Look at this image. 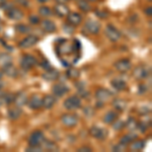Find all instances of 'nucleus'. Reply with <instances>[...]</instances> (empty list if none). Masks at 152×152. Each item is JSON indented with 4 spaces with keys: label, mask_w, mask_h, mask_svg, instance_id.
<instances>
[{
    "label": "nucleus",
    "mask_w": 152,
    "mask_h": 152,
    "mask_svg": "<svg viewBox=\"0 0 152 152\" xmlns=\"http://www.w3.org/2000/svg\"><path fill=\"white\" fill-rule=\"evenodd\" d=\"M37 65H38L37 58H35L31 55H28V54L23 55L20 59V67L26 71L31 70V68H34Z\"/></svg>",
    "instance_id": "f257e3e1"
},
{
    "label": "nucleus",
    "mask_w": 152,
    "mask_h": 152,
    "mask_svg": "<svg viewBox=\"0 0 152 152\" xmlns=\"http://www.w3.org/2000/svg\"><path fill=\"white\" fill-rule=\"evenodd\" d=\"M133 76L135 79L141 80L150 76V68L147 67L146 65H139L133 71Z\"/></svg>",
    "instance_id": "f03ea898"
},
{
    "label": "nucleus",
    "mask_w": 152,
    "mask_h": 152,
    "mask_svg": "<svg viewBox=\"0 0 152 152\" xmlns=\"http://www.w3.org/2000/svg\"><path fill=\"white\" fill-rule=\"evenodd\" d=\"M44 140H45L44 133L40 130H38V131L33 132L31 136H29L28 144L29 146H41V144L43 143Z\"/></svg>",
    "instance_id": "7ed1b4c3"
},
{
    "label": "nucleus",
    "mask_w": 152,
    "mask_h": 152,
    "mask_svg": "<svg viewBox=\"0 0 152 152\" xmlns=\"http://www.w3.org/2000/svg\"><path fill=\"white\" fill-rule=\"evenodd\" d=\"M64 107L68 111H73V110H77L81 107V100L78 96L73 95V96L68 97L64 102Z\"/></svg>",
    "instance_id": "20e7f679"
},
{
    "label": "nucleus",
    "mask_w": 152,
    "mask_h": 152,
    "mask_svg": "<svg viewBox=\"0 0 152 152\" xmlns=\"http://www.w3.org/2000/svg\"><path fill=\"white\" fill-rule=\"evenodd\" d=\"M78 117L74 114H64L61 116V122L62 124L66 127H69V128H72V127L76 126L78 124Z\"/></svg>",
    "instance_id": "39448f33"
},
{
    "label": "nucleus",
    "mask_w": 152,
    "mask_h": 152,
    "mask_svg": "<svg viewBox=\"0 0 152 152\" xmlns=\"http://www.w3.org/2000/svg\"><path fill=\"white\" fill-rule=\"evenodd\" d=\"M105 35L111 42H117L121 38V33L113 24H107L105 28Z\"/></svg>",
    "instance_id": "423d86ee"
},
{
    "label": "nucleus",
    "mask_w": 152,
    "mask_h": 152,
    "mask_svg": "<svg viewBox=\"0 0 152 152\" xmlns=\"http://www.w3.org/2000/svg\"><path fill=\"white\" fill-rule=\"evenodd\" d=\"M84 28L88 34H91V35H97L100 31V23L96 20L89 19V20H87L86 23H85Z\"/></svg>",
    "instance_id": "0eeeda50"
},
{
    "label": "nucleus",
    "mask_w": 152,
    "mask_h": 152,
    "mask_svg": "<svg viewBox=\"0 0 152 152\" xmlns=\"http://www.w3.org/2000/svg\"><path fill=\"white\" fill-rule=\"evenodd\" d=\"M89 134L95 139H99V140H104V139L107 138L109 132H107L105 129H102V128H99V127L94 126V127H91V128H90Z\"/></svg>",
    "instance_id": "6e6552de"
},
{
    "label": "nucleus",
    "mask_w": 152,
    "mask_h": 152,
    "mask_svg": "<svg viewBox=\"0 0 152 152\" xmlns=\"http://www.w3.org/2000/svg\"><path fill=\"white\" fill-rule=\"evenodd\" d=\"M38 42H39L38 37L34 36V35H29V36L26 37V38H24L21 42H19L18 46L23 49L31 48V47H33V46H35Z\"/></svg>",
    "instance_id": "1a4fd4ad"
},
{
    "label": "nucleus",
    "mask_w": 152,
    "mask_h": 152,
    "mask_svg": "<svg viewBox=\"0 0 152 152\" xmlns=\"http://www.w3.org/2000/svg\"><path fill=\"white\" fill-rule=\"evenodd\" d=\"M111 96H112V92L110 90L105 89V88H99L95 91V97H96V99L99 102H104L111 99Z\"/></svg>",
    "instance_id": "9d476101"
},
{
    "label": "nucleus",
    "mask_w": 152,
    "mask_h": 152,
    "mask_svg": "<svg viewBox=\"0 0 152 152\" xmlns=\"http://www.w3.org/2000/svg\"><path fill=\"white\" fill-rule=\"evenodd\" d=\"M6 12H7V18L13 19V20H20V19L23 18V10H20L19 8H16V7L12 6L11 8H9Z\"/></svg>",
    "instance_id": "9b49d317"
},
{
    "label": "nucleus",
    "mask_w": 152,
    "mask_h": 152,
    "mask_svg": "<svg viewBox=\"0 0 152 152\" xmlns=\"http://www.w3.org/2000/svg\"><path fill=\"white\" fill-rule=\"evenodd\" d=\"M115 67L119 72H127L131 69V63L128 59H121L115 63Z\"/></svg>",
    "instance_id": "f8f14e48"
},
{
    "label": "nucleus",
    "mask_w": 152,
    "mask_h": 152,
    "mask_svg": "<svg viewBox=\"0 0 152 152\" xmlns=\"http://www.w3.org/2000/svg\"><path fill=\"white\" fill-rule=\"evenodd\" d=\"M53 94H55L57 97H62L63 95L67 94L69 91V88L66 86L65 84H62V83H58V84H55L52 88Z\"/></svg>",
    "instance_id": "ddd939ff"
},
{
    "label": "nucleus",
    "mask_w": 152,
    "mask_h": 152,
    "mask_svg": "<svg viewBox=\"0 0 152 152\" xmlns=\"http://www.w3.org/2000/svg\"><path fill=\"white\" fill-rule=\"evenodd\" d=\"M28 105L31 110H38L42 107V99L38 94H34L28 99Z\"/></svg>",
    "instance_id": "4468645a"
},
{
    "label": "nucleus",
    "mask_w": 152,
    "mask_h": 152,
    "mask_svg": "<svg viewBox=\"0 0 152 152\" xmlns=\"http://www.w3.org/2000/svg\"><path fill=\"white\" fill-rule=\"evenodd\" d=\"M41 26H42V29L46 33H49V34H53L56 31V24L54 21L50 20V19H45L41 23Z\"/></svg>",
    "instance_id": "2eb2a0df"
},
{
    "label": "nucleus",
    "mask_w": 152,
    "mask_h": 152,
    "mask_svg": "<svg viewBox=\"0 0 152 152\" xmlns=\"http://www.w3.org/2000/svg\"><path fill=\"white\" fill-rule=\"evenodd\" d=\"M2 73L7 75L8 77L15 78L16 76L18 75V68L14 65H12V63H11V64H8V65L4 66V67H2Z\"/></svg>",
    "instance_id": "dca6fc26"
},
{
    "label": "nucleus",
    "mask_w": 152,
    "mask_h": 152,
    "mask_svg": "<svg viewBox=\"0 0 152 152\" xmlns=\"http://www.w3.org/2000/svg\"><path fill=\"white\" fill-rule=\"evenodd\" d=\"M82 21V18L79 13L77 12H71V13H68L67 15V23L72 24V26H79Z\"/></svg>",
    "instance_id": "f3484780"
},
{
    "label": "nucleus",
    "mask_w": 152,
    "mask_h": 152,
    "mask_svg": "<svg viewBox=\"0 0 152 152\" xmlns=\"http://www.w3.org/2000/svg\"><path fill=\"white\" fill-rule=\"evenodd\" d=\"M55 104H56V97L54 95L47 94L42 99V107H44L47 110L52 109Z\"/></svg>",
    "instance_id": "a211bd4d"
},
{
    "label": "nucleus",
    "mask_w": 152,
    "mask_h": 152,
    "mask_svg": "<svg viewBox=\"0 0 152 152\" xmlns=\"http://www.w3.org/2000/svg\"><path fill=\"white\" fill-rule=\"evenodd\" d=\"M42 77L44 78L47 81H54V80H57L59 77V72L55 69H48L46 70V72H44L42 74Z\"/></svg>",
    "instance_id": "6ab92c4d"
},
{
    "label": "nucleus",
    "mask_w": 152,
    "mask_h": 152,
    "mask_svg": "<svg viewBox=\"0 0 152 152\" xmlns=\"http://www.w3.org/2000/svg\"><path fill=\"white\" fill-rule=\"evenodd\" d=\"M54 12L59 18H64V16H67L68 13H69V8L65 4H57L54 7Z\"/></svg>",
    "instance_id": "aec40b11"
},
{
    "label": "nucleus",
    "mask_w": 152,
    "mask_h": 152,
    "mask_svg": "<svg viewBox=\"0 0 152 152\" xmlns=\"http://www.w3.org/2000/svg\"><path fill=\"white\" fill-rule=\"evenodd\" d=\"M21 114H23V111H21L20 107H12L10 109L8 110V113H7V115H8V118L12 121H15V120H18L19 117L21 116Z\"/></svg>",
    "instance_id": "412c9836"
},
{
    "label": "nucleus",
    "mask_w": 152,
    "mask_h": 152,
    "mask_svg": "<svg viewBox=\"0 0 152 152\" xmlns=\"http://www.w3.org/2000/svg\"><path fill=\"white\" fill-rule=\"evenodd\" d=\"M58 49H59V53L64 54V55H69V54L73 52V46L69 45L65 40L62 41V44H59Z\"/></svg>",
    "instance_id": "4be33fe9"
},
{
    "label": "nucleus",
    "mask_w": 152,
    "mask_h": 152,
    "mask_svg": "<svg viewBox=\"0 0 152 152\" xmlns=\"http://www.w3.org/2000/svg\"><path fill=\"white\" fill-rule=\"evenodd\" d=\"M28 95H26L24 92H18V94L14 95V102L15 104L18 107H23V105L28 104Z\"/></svg>",
    "instance_id": "5701e85b"
},
{
    "label": "nucleus",
    "mask_w": 152,
    "mask_h": 152,
    "mask_svg": "<svg viewBox=\"0 0 152 152\" xmlns=\"http://www.w3.org/2000/svg\"><path fill=\"white\" fill-rule=\"evenodd\" d=\"M112 86L117 90H125L127 88V83L124 81L123 79H120V78H115L111 81Z\"/></svg>",
    "instance_id": "b1692460"
},
{
    "label": "nucleus",
    "mask_w": 152,
    "mask_h": 152,
    "mask_svg": "<svg viewBox=\"0 0 152 152\" xmlns=\"http://www.w3.org/2000/svg\"><path fill=\"white\" fill-rule=\"evenodd\" d=\"M42 148L45 149V150H49V151H58L59 150V147L56 143H54L53 141H50V140H45L43 141V143L41 144Z\"/></svg>",
    "instance_id": "393cba45"
},
{
    "label": "nucleus",
    "mask_w": 152,
    "mask_h": 152,
    "mask_svg": "<svg viewBox=\"0 0 152 152\" xmlns=\"http://www.w3.org/2000/svg\"><path fill=\"white\" fill-rule=\"evenodd\" d=\"M118 119V114L114 111H110L104 116V122L105 124H113Z\"/></svg>",
    "instance_id": "a878e982"
},
{
    "label": "nucleus",
    "mask_w": 152,
    "mask_h": 152,
    "mask_svg": "<svg viewBox=\"0 0 152 152\" xmlns=\"http://www.w3.org/2000/svg\"><path fill=\"white\" fill-rule=\"evenodd\" d=\"M144 147H145V141L135 139L134 141L131 142L130 148H131V150H133V151H140L144 148Z\"/></svg>",
    "instance_id": "bb28decb"
},
{
    "label": "nucleus",
    "mask_w": 152,
    "mask_h": 152,
    "mask_svg": "<svg viewBox=\"0 0 152 152\" xmlns=\"http://www.w3.org/2000/svg\"><path fill=\"white\" fill-rule=\"evenodd\" d=\"M12 57L7 53H0V66L4 67V66L11 64Z\"/></svg>",
    "instance_id": "cd10ccee"
},
{
    "label": "nucleus",
    "mask_w": 152,
    "mask_h": 152,
    "mask_svg": "<svg viewBox=\"0 0 152 152\" xmlns=\"http://www.w3.org/2000/svg\"><path fill=\"white\" fill-rule=\"evenodd\" d=\"M113 105H114V107L117 110V111L124 112L125 109H126V107H127V104H126L125 100L121 99H117L113 102Z\"/></svg>",
    "instance_id": "c85d7f7f"
},
{
    "label": "nucleus",
    "mask_w": 152,
    "mask_h": 152,
    "mask_svg": "<svg viewBox=\"0 0 152 152\" xmlns=\"http://www.w3.org/2000/svg\"><path fill=\"white\" fill-rule=\"evenodd\" d=\"M135 139H137V135L134 133H130L122 137V138L120 139V143L124 144V145H128L132 141H134Z\"/></svg>",
    "instance_id": "c756f323"
},
{
    "label": "nucleus",
    "mask_w": 152,
    "mask_h": 152,
    "mask_svg": "<svg viewBox=\"0 0 152 152\" xmlns=\"http://www.w3.org/2000/svg\"><path fill=\"white\" fill-rule=\"evenodd\" d=\"M77 5L80 10H82L83 12H88L91 10V6L89 5V2L87 0H78Z\"/></svg>",
    "instance_id": "7c9ffc66"
},
{
    "label": "nucleus",
    "mask_w": 152,
    "mask_h": 152,
    "mask_svg": "<svg viewBox=\"0 0 152 152\" xmlns=\"http://www.w3.org/2000/svg\"><path fill=\"white\" fill-rule=\"evenodd\" d=\"M66 75L70 79H76V78H78L80 76V72L76 68H69L67 70V72H66Z\"/></svg>",
    "instance_id": "2f4dec72"
},
{
    "label": "nucleus",
    "mask_w": 152,
    "mask_h": 152,
    "mask_svg": "<svg viewBox=\"0 0 152 152\" xmlns=\"http://www.w3.org/2000/svg\"><path fill=\"white\" fill-rule=\"evenodd\" d=\"M15 29L19 34H28L31 31V28L28 26H26V24H23V23L16 24Z\"/></svg>",
    "instance_id": "473e14b6"
},
{
    "label": "nucleus",
    "mask_w": 152,
    "mask_h": 152,
    "mask_svg": "<svg viewBox=\"0 0 152 152\" xmlns=\"http://www.w3.org/2000/svg\"><path fill=\"white\" fill-rule=\"evenodd\" d=\"M39 13L44 18H48L52 14V9L49 8L48 6H41L40 9H39Z\"/></svg>",
    "instance_id": "72a5a7b5"
},
{
    "label": "nucleus",
    "mask_w": 152,
    "mask_h": 152,
    "mask_svg": "<svg viewBox=\"0 0 152 152\" xmlns=\"http://www.w3.org/2000/svg\"><path fill=\"white\" fill-rule=\"evenodd\" d=\"M138 126V123L134 120V118H129L128 121L125 123V127H127L129 130H135Z\"/></svg>",
    "instance_id": "f704fd0d"
},
{
    "label": "nucleus",
    "mask_w": 152,
    "mask_h": 152,
    "mask_svg": "<svg viewBox=\"0 0 152 152\" xmlns=\"http://www.w3.org/2000/svg\"><path fill=\"white\" fill-rule=\"evenodd\" d=\"M113 128L116 131H121L122 129L125 128V123L123 121H120V120H116V121L113 123Z\"/></svg>",
    "instance_id": "c9c22d12"
},
{
    "label": "nucleus",
    "mask_w": 152,
    "mask_h": 152,
    "mask_svg": "<svg viewBox=\"0 0 152 152\" xmlns=\"http://www.w3.org/2000/svg\"><path fill=\"white\" fill-rule=\"evenodd\" d=\"M2 99H3V102L6 104H12L14 102V94H4L3 96H2Z\"/></svg>",
    "instance_id": "e433bc0d"
},
{
    "label": "nucleus",
    "mask_w": 152,
    "mask_h": 152,
    "mask_svg": "<svg viewBox=\"0 0 152 152\" xmlns=\"http://www.w3.org/2000/svg\"><path fill=\"white\" fill-rule=\"evenodd\" d=\"M63 29H64V31L67 33L68 35H71V34H73L75 31V26L70 23H66L63 24Z\"/></svg>",
    "instance_id": "4c0bfd02"
},
{
    "label": "nucleus",
    "mask_w": 152,
    "mask_h": 152,
    "mask_svg": "<svg viewBox=\"0 0 152 152\" xmlns=\"http://www.w3.org/2000/svg\"><path fill=\"white\" fill-rule=\"evenodd\" d=\"M94 12H95V15L99 16V18H102V19L107 18V15H109L107 11H105V10H99V9H96V10H95Z\"/></svg>",
    "instance_id": "58836bf2"
},
{
    "label": "nucleus",
    "mask_w": 152,
    "mask_h": 152,
    "mask_svg": "<svg viewBox=\"0 0 152 152\" xmlns=\"http://www.w3.org/2000/svg\"><path fill=\"white\" fill-rule=\"evenodd\" d=\"M28 20H29V23H31V24H39L40 23V18L39 16H37V15H31L28 18Z\"/></svg>",
    "instance_id": "ea45409f"
},
{
    "label": "nucleus",
    "mask_w": 152,
    "mask_h": 152,
    "mask_svg": "<svg viewBox=\"0 0 152 152\" xmlns=\"http://www.w3.org/2000/svg\"><path fill=\"white\" fill-rule=\"evenodd\" d=\"M126 147H127V145H124V144H122V143H119V144H117V145L114 147V150L115 151H119V152L125 151V150H126Z\"/></svg>",
    "instance_id": "a19ab883"
},
{
    "label": "nucleus",
    "mask_w": 152,
    "mask_h": 152,
    "mask_svg": "<svg viewBox=\"0 0 152 152\" xmlns=\"http://www.w3.org/2000/svg\"><path fill=\"white\" fill-rule=\"evenodd\" d=\"M43 150V148H42V146H28V148H26V151L28 152H31V151H42Z\"/></svg>",
    "instance_id": "79ce46f5"
},
{
    "label": "nucleus",
    "mask_w": 152,
    "mask_h": 152,
    "mask_svg": "<svg viewBox=\"0 0 152 152\" xmlns=\"http://www.w3.org/2000/svg\"><path fill=\"white\" fill-rule=\"evenodd\" d=\"M16 2L19 4V5H23L24 7H28L29 5V1L28 0H15Z\"/></svg>",
    "instance_id": "37998d69"
},
{
    "label": "nucleus",
    "mask_w": 152,
    "mask_h": 152,
    "mask_svg": "<svg viewBox=\"0 0 152 152\" xmlns=\"http://www.w3.org/2000/svg\"><path fill=\"white\" fill-rule=\"evenodd\" d=\"M78 152H90V151H92V149L90 148L89 146H82V147H80L79 149L77 150Z\"/></svg>",
    "instance_id": "c03bdc74"
},
{
    "label": "nucleus",
    "mask_w": 152,
    "mask_h": 152,
    "mask_svg": "<svg viewBox=\"0 0 152 152\" xmlns=\"http://www.w3.org/2000/svg\"><path fill=\"white\" fill-rule=\"evenodd\" d=\"M150 112V110L148 109V107H140L139 109V114H141V115H146V114H148V113Z\"/></svg>",
    "instance_id": "a18cd8bd"
},
{
    "label": "nucleus",
    "mask_w": 152,
    "mask_h": 152,
    "mask_svg": "<svg viewBox=\"0 0 152 152\" xmlns=\"http://www.w3.org/2000/svg\"><path fill=\"white\" fill-rule=\"evenodd\" d=\"M41 66L44 68L45 70H48V69H51V66L50 64L47 62V61H44V63H41Z\"/></svg>",
    "instance_id": "49530a36"
},
{
    "label": "nucleus",
    "mask_w": 152,
    "mask_h": 152,
    "mask_svg": "<svg viewBox=\"0 0 152 152\" xmlns=\"http://www.w3.org/2000/svg\"><path fill=\"white\" fill-rule=\"evenodd\" d=\"M144 12H145V14H146V15L151 16V15H152V7H151V6L146 7V8L144 9Z\"/></svg>",
    "instance_id": "de8ad7c7"
},
{
    "label": "nucleus",
    "mask_w": 152,
    "mask_h": 152,
    "mask_svg": "<svg viewBox=\"0 0 152 152\" xmlns=\"http://www.w3.org/2000/svg\"><path fill=\"white\" fill-rule=\"evenodd\" d=\"M145 91H146V88L144 87V85H143V84L139 85V94H143Z\"/></svg>",
    "instance_id": "09e8293b"
},
{
    "label": "nucleus",
    "mask_w": 152,
    "mask_h": 152,
    "mask_svg": "<svg viewBox=\"0 0 152 152\" xmlns=\"http://www.w3.org/2000/svg\"><path fill=\"white\" fill-rule=\"evenodd\" d=\"M56 2H57L58 4H65L66 2L68 1V0H55Z\"/></svg>",
    "instance_id": "8fccbe9b"
},
{
    "label": "nucleus",
    "mask_w": 152,
    "mask_h": 152,
    "mask_svg": "<svg viewBox=\"0 0 152 152\" xmlns=\"http://www.w3.org/2000/svg\"><path fill=\"white\" fill-rule=\"evenodd\" d=\"M39 2H41V3H46L47 1H49V0H38Z\"/></svg>",
    "instance_id": "3c124183"
},
{
    "label": "nucleus",
    "mask_w": 152,
    "mask_h": 152,
    "mask_svg": "<svg viewBox=\"0 0 152 152\" xmlns=\"http://www.w3.org/2000/svg\"><path fill=\"white\" fill-rule=\"evenodd\" d=\"M5 1H6V0H0V6H1L3 3H5Z\"/></svg>",
    "instance_id": "603ef678"
},
{
    "label": "nucleus",
    "mask_w": 152,
    "mask_h": 152,
    "mask_svg": "<svg viewBox=\"0 0 152 152\" xmlns=\"http://www.w3.org/2000/svg\"><path fill=\"white\" fill-rule=\"evenodd\" d=\"M3 87V82H2V80H0V89Z\"/></svg>",
    "instance_id": "864d4df0"
},
{
    "label": "nucleus",
    "mask_w": 152,
    "mask_h": 152,
    "mask_svg": "<svg viewBox=\"0 0 152 152\" xmlns=\"http://www.w3.org/2000/svg\"><path fill=\"white\" fill-rule=\"evenodd\" d=\"M2 104H3V99H2V97H0V107L2 105Z\"/></svg>",
    "instance_id": "5fc2aeb1"
},
{
    "label": "nucleus",
    "mask_w": 152,
    "mask_h": 152,
    "mask_svg": "<svg viewBox=\"0 0 152 152\" xmlns=\"http://www.w3.org/2000/svg\"><path fill=\"white\" fill-rule=\"evenodd\" d=\"M2 76H3V73H2V71H1V72H0V80L2 79Z\"/></svg>",
    "instance_id": "6e6d98bb"
},
{
    "label": "nucleus",
    "mask_w": 152,
    "mask_h": 152,
    "mask_svg": "<svg viewBox=\"0 0 152 152\" xmlns=\"http://www.w3.org/2000/svg\"><path fill=\"white\" fill-rule=\"evenodd\" d=\"M3 94H4L3 92H2L1 90H0V97H2V96H3Z\"/></svg>",
    "instance_id": "4d7b16f0"
},
{
    "label": "nucleus",
    "mask_w": 152,
    "mask_h": 152,
    "mask_svg": "<svg viewBox=\"0 0 152 152\" xmlns=\"http://www.w3.org/2000/svg\"><path fill=\"white\" fill-rule=\"evenodd\" d=\"M87 1H89V2H95V1H97V0H87Z\"/></svg>",
    "instance_id": "13d9d810"
}]
</instances>
